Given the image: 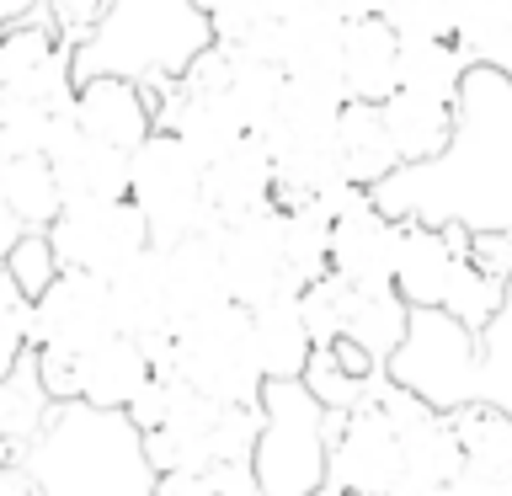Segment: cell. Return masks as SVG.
Listing matches in <instances>:
<instances>
[{"label":"cell","mask_w":512,"mask_h":496,"mask_svg":"<svg viewBox=\"0 0 512 496\" xmlns=\"http://www.w3.org/2000/svg\"><path fill=\"white\" fill-rule=\"evenodd\" d=\"M107 336H118V310H112V283L96 278V272L64 267L32 299V347L91 352Z\"/></svg>","instance_id":"cell-9"},{"label":"cell","mask_w":512,"mask_h":496,"mask_svg":"<svg viewBox=\"0 0 512 496\" xmlns=\"http://www.w3.org/2000/svg\"><path fill=\"white\" fill-rule=\"evenodd\" d=\"M214 240H219L224 272H230L235 304L251 310V304L283 294V288H299L294 272H288V246H283V203L214 224Z\"/></svg>","instance_id":"cell-10"},{"label":"cell","mask_w":512,"mask_h":496,"mask_svg":"<svg viewBox=\"0 0 512 496\" xmlns=\"http://www.w3.org/2000/svg\"><path fill=\"white\" fill-rule=\"evenodd\" d=\"M203 192H208V208H214L219 224L240 219V214H256V208H272V203H278V166H272L267 139L246 134L235 150H224L219 160H208Z\"/></svg>","instance_id":"cell-17"},{"label":"cell","mask_w":512,"mask_h":496,"mask_svg":"<svg viewBox=\"0 0 512 496\" xmlns=\"http://www.w3.org/2000/svg\"><path fill=\"white\" fill-rule=\"evenodd\" d=\"M107 6H112V0H43L48 22L59 27V38L70 43V48H80V43H86L96 27H102Z\"/></svg>","instance_id":"cell-40"},{"label":"cell","mask_w":512,"mask_h":496,"mask_svg":"<svg viewBox=\"0 0 512 496\" xmlns=\"http://www.w3.org/2000/svg\"><path fill=\"white\" fill-rule=\"evenodd\" d=\"M251 342L267 379H304V368L315 358V331L304 320L299 288H283V294L251 304Z\"/></svg>","instance_id":"cell-21"},{"label":"cell","mask_w":512,"mask_h":496,"mask_svg":"<svg viewBox=\"0 0 512 496\" xmlns=\"http://www.w3.org/2000/svg\"><path fill=\"white\" fill-rule=\"evenodd\" d=\"M459 272V246L448 224H400V251H395V288L411 299V310H443L448 288Z\"/></svg>","instance_id":"cell-19"},{"label":"cell","mask_w":512,"mask_h":496,"mask_svg":"<svg viewBox=\"0 0 512 496\" xmlns=\"http://www.w3.org/2000/svg\"><path fill=\"white\" fill-rule=\"evenodd\" d=\"M283 86H288V70L278 59L251 54V48H230V96L251 134H262L272 123V112L283 102Z\"/></svg>","instance_id":"cell-31"},{"label":"cell","mask_w":512,"mask_h":496,"mask_svg":"<svg viewBox=\"0 0 512 496\" xmlns=\"http://www.w3.org/2000/svg\"><path fill=\"white\" fill-rule=\"evenodd\" d=\"M459 427L464 459L486 475H512V416L486 406V400H464V406L448 411Z\"/></svg>","instance_id":"cell-32"},{"label":"cell","mask_w":512,"mask_h":496,"mask_svg":"<svg viewBox=\"0 0 512 496\" xmlns=\"http://www.w3.org/2000/svg\"><path fill=\"white\" fill-rule=\"evenodd\" d=\"M155 496H214V486H208V475H198V470H160Z\"/></svg>","instance_id":"cell-42"},{"label":"cell","mask_w":512,"mask_h":496,"mask_svg":"<svg viewBox=\"0 0 512 496\" xmlns=\"http://www.w3.org/2000/svg\"><path fill=\"white\" fill-rule=\"evenodd\" d=\"M331 6L342 11V16H368V11H384L390 0H331Z\"/></svg>","instance_id":"cell-45"},{"label":"cell","mask_w":512,"mask_h":496,"mask_svg":"<svg viewBox=\"0 0 512 496\" xmlns=\"http://www.w3.org/2000/svg\"><path fill=\"white\" fill-rule=\"evenodd\" d=\"M166 251V294H171V331L198 320L219 304H230V272H224V256H219V240L214 230L203 235H187L176 246H160Z\"/></svg>","instance_id":"cell-18"},{"label":"cell","mask_w":512,"mask_h":496,"mask_svg":"<svg viewBox=\"0 0 512 496\" xmlns=\"http://www.w3.org/2000/svg\"><path fill=\"white\" fill-rule=\"evenodd\" d=\"M38 11H43V0H0V27L27 22V16H38Z\"/></svg>","instance_id":"cell-44"},{"label":"cell","mask_w":512,"mask_h":496,"mask_svg":"<svg viewBox=\"0 0 512 496\" xmlns=\"http://www.w3.org/2000/svg\"><path fill=\"white\" fill-rule=\"evenodd\" d=\"M267 427L256 443V475L267 496H315L331 480V422L336 411L304 379H267Z\"/></svg>","instance_id":"cell-3"},{"label":"cell","mask_w":512,"mask_h":496,"mask_svg":"<svg viewBox=\"0 0 512 496\" xmlns=\"http://www.w3.org/2000/svg\"><path fill=\"white\" fill-rule=\"evenodd\" d=\"M155 374H160L155 352L144 347L139 336L118 331V336H107V342H96L91 352H75V400L128 411V400H134Z\"/></svg>","instance_id":"cell-16"},{"label":"cell","mask_w":512,"mask_h":496,"mask_svg":"<svg viewBox=\"0 0 512 496\" xmlns=\"http://www.w3.org/2000/svg\"><path fill=\"white\" fill-rule=\"evenodd\" d=\"M470 64L475 59L464 54L459 38H400V86H411V91L454 102Z\"/></svg>","instance_id":"cell-29"},{"label":"cell","mask_w":512,"mask_h":496,"mask_svg":"<svg viewBox=\"0 0 512 496\" xmlns=\"http://www.w3.org/2000/svg\"><path fill=\"white\" fill-rule=\"evenodd\" d=\"M112 310H118V331L139 336L155 352V368H171V294H166V251L144 246L128 267L112 272Z\"/></svg>","instance_id":"cell-13"},{"label":"cell","mask_w":512,"mask_h":496,"mask_svg":"<svg viewBox=\"0 0 512 496\" xmlns=\"http://www.w3.org/2000/svg\"><path fill=\"white\" fill-rule=\"evenodd\" d=\"M342 32L347 16L331 0H315L294 16H283L278 59L288 75H342Z\"/></svg>","instance_id":"cell-25"},{"label":"cell","mask_w":512,"mask_h":496,"mask_svg":"<svg viewBox=\"0 0 512 496\" xmlns=\"http://www.w3.org/2000/svg\"><path fill=\"white\" fill-rule=\"evenodd\" d=\"M6 272L16 278V288H22L27 299H38L43 288L64 272L59 251H54V235H48V230H27V235L11 246V256H6Z\"/></svg>","instance_id":"cell-34"},{"label":"cell","mask_w":512,"mask_h":496,"mask_svg":"<svg viewBox=\"0 0 512 496\" xmlns=\"http://www.w3.org/2000/svg\"><path fill=\"white\" fill-rule=\"evenodd\" d=\"M347 294H352V283H342L336 272L315 278L310 288H299V304H304V320H310V331H315V347L342 342V326H347Z\"/></svg>","instance_id":"cell-37"},{"label":"cell","mask_w":512,"mask_h":496,"mask_svg":"<svg viewBox=\"0 0 512 496\" xmlns=\"http://www.w3.org/2000/svg\"><path fill=\"white\" fill-rule=\"evenodd\" d=\"M203 176H208V160L176 128H155L144 144H134V155H128V198L144 208L155 246H176V240L203 235L219 224L214 208H208Z\"/></svg>","instance_id":"cell-4"},{"label":"cell","mask_w":512,"mask_h":496,"mask_svg":"<svg viewBox=\"0 0 512 496\" xmlns=\"http://www.w3.org/2000/svg\"><path fill=\"white\" fill-rule=\"evenodd\" d=\"M331 235H336V214L320 198L310 203H288L283 208V246H288V272L299 288H310L315 278L331 272Z\"/></svg>","instance_id":"cell-28"},{"label":"cell","mask_w":512,"mask_h":496,"mask_svg":"<svg viewBox=\"0 0 512 496\" xmlns=\"http://www.w3.org/2000/svg\"><path fill=\"white\" fill-rule=\"evenodd\" d=\"M75 118L86 134L123 144V150H134V144L155 134V102L144 91V80H134V75H80Z\"/></svg>","instance_id":"cell-14"},{"label":"cell","mask_w":512,"mask_h":496,"mask_svg":"<svg viewBox=\"0 0 512 496\" xmlns=\"http://www.w3.org/2000/svg\"><path fill=\"white\" fill-rule=\"evenodd\" d=\"M54 406H59V400L48 395V384L38 374V352H27V358L0 379V432H6L16 448H27L32 438H38V427L48 422V411H54Z\"/></svg>","instance_id":"cell-30"},{"label":"cell","mask_w":512,"mask_h":496,"mask_svg":"<svg viewBox=\"0 0 512 496\" xmlns=\"http://www.w3.org/2000/svg\"><path fill=\"white\" fill-rule=\"evenodd\" d=\"M454 6V38L464 43V54L480 64L486 43L512 22V0H448Z\"/></svg>","instance_id":"cell-38"},{"label":"cell","mask_w":512,"mask_h":496,"mask_svg":"<svg viewBox=\"0 0 512 496\" xmlns=\"http://www.w3.org/2000/svg\"><path fill=\"white\" fill-rule=\"evenodd\" d=\"M331 480L363 496H390L406 480V448H400V427L379 400L358 411H336L331 422Z\"/></svg>","instance_id":"cell-8"},{"label":"cell","mask_w":512,"mask_h":496,"mask_svg":"<svg viewBox=\"0 0 512 496\" xmlns=\"http://www.w3.org/2000/svg\"><path fill=\"white\" fill-rule=\"evenodd\" d=\"M347 80L342 75H288L283 102L262 128L267 150H288V144H331L336 123L347 112Z\"/></svg>","instance_id":"cell-15"},{"label":"cell","mask_w":512,"mask_h":496,"mask_svg":"<svg viewBox=\"0 0 512 496\" xmlns=\"http://www.w3.org/2000/svg\"><path fill=\"white\" fill-rule=\"evenodd\" d=\"M262 427H267V406H262V400H230V406H219L214 459H256Z\"/></svg>","instance_id":"cell-35"},{"label":"cell","mask_w":512,"mask_h":496,"mask_svg":"<svg viewBox=\"0 0 512 496\" xmlns=\"http://www.w3.org/2000/svg\"><path fill=\"white\" fill-rule=\"evenodd\" d=\"M38 496H155V459L128 411L59 400L22 448Z\"/></svg>","instance_id":"cell-1"},{"label":"cell","mask_w":512,"mask_h":496,"mask_svg":"<svg viewBox=\"0 0 512 496\" xmlns=\"http://www.w3.org/2000/svg\"><path fill=\"white\" fill-rule=\"evenodd\" d=\"M379 379H384V368L363 374V368L342 363V352H336L331 342L315 347L310 368H304V384H310V390L326 400L331 411H358V406H368V400H374V390H379Z\"/></svg>","instance_id":"cell-33"},{"label":"cell","mask_w":512,"mask_h":496,"mask_svg":"<svg viewBox=\"0 0 512 496\" xmlns=\"http://www.w3.org/2000/svg\"><path fill=\"white\" fill-rule=\"evenodd\" d=\"M411 342L416 347H427L432 358L422 363H400L390 368V374L406 384V390H416L427 400V406H438V411H454L464 406V400H475V326H464V320L454 310H411Z\"/></svg>","instance_id":"cell-7"},{"label":"cell","mask_w":512,"mask_h":496,"mask_svg":"<svg viewBox=\"0 0 512 496\" xmlns=\"http://www.w3.org/2000/svg\"><path fill=\"white\" fill-rule=\"evenodd\" d=\"M128 155L123 144H107L75 128L54 144V176L64 187V203H96V198H128Z\"/></svg>","instance_id":"cell-22"},{"label":"cell","mask_w":512,"mask_h":496,"mask_svg":"<svg viewBox=\"0 0 512 496\" xmlns=\"http://www.w3.org/2000/svg\"><path fill=\"white\" fill-rule=\"evenodd\" d=\"M32 352V299L16 288L11 272H0V379Z\"/></svg>","instance_id":"cell-36"},{"label":"cell","mask_w":512,"mask_h":496,"mask_svg":"<svg viewBox=\"0 0 512 496\" xmlns=\"http://www.w3.org/2000/svg\"><path fill=\"white\" fill-rule=\"evenodd\" d=\"M171 368L187 374L203 395L214 400H262L267 374L256 363V342H251V310L246 304H219L187 326H176L171 342Z\"/></svg>","instance_id":"cell-5"},{"label":"cell","mask_w":512,"mask_h":496,"mask_svg":"<svg viewBox=\"0 0 512 496\" xmlns=\"http://www.w3.org/2000/svg\"><path fill=\"white\" fill-rule=\"evenodd\" d=\"M203 475L214 486V496H267L262 475H256V459H214Z\"/></svg>","instance_id":"cell-41"},{"label":"cell","mask_w":512,"mask_h":496,"mask_svg":"<svg viewBox=\"0 0 512 496\" xmlns=\"http://www.w3.org/2000/svg\"><path fill=\"white\" fill-rule=\"evenodd\" d=\"M198 6H203V11H208V16H214V11H219V6H224V0H198Z\"/></svg>","instance_id":"cell-47"},{"label":"cell","mask_w":512,"mask_h":496,"mask_svg":"<svg viewBox=\"0 0 512 496\" xmlns=\"http://www.w3.org/2000/svg\"><path fill=\"white\" fill-rule=\"evenodd\" d=\"M379 107H384V123H390V139H395V150L406 166L438 160L448 150V139H454V102H443V96L400 86L395 96H384Z\"/></svg>","instance_id":"cell-26"},{"label":"cell","mask_w":512,"mask_h":496,"mask_svg":"<svg viewBox=\"0 0 512 496\" xmlns=\"http://www.w3.org/2000/svg\"><path fill=\"white\" fill-rule=\"evenodd\" d=\"M0 32H6V27H0Z\"/></svg>","instance_id":"cell-48"},{"label":"cell","mask_w":512,"mask_h":496,"mask_svg":"<svg viewBox=\"0 0 512 496\" xmlns=\"http://www.w3.org/2000/svg\"><path fill=\"white\" fill-rule=\"evenodd\" d=\"M400 224L384 198H363L358 208L336 214L331 235V272L352 288H390L395 283V251H400Z\"/></svg>","instance_id":"cell-12"},{"label":"cell","mask_w":512,"mask_h":496,"mask_svg":"<svg viewBox=\"0 0 512 496\" xmlns=\"http://www.w3.org/2000/svg\"><path fill=\"white\" fill-rule=\"evenodd\" d=\"M336 155H342V171L363 187H384V176H395L406 166L390 139V123H384V107L358 102V96L347 102L342 123H336Z\"/></svg>","instance_id":"cell-24"},{"label":"cell","mask_w":512,"mask_h":496,"mask_svg":"<svg viewBox=\"0 0 512 496\" xmlns=\"http://www.w3.org/2000/svg\"><path fill=\"white\" fill-rule=\"evenodd\" d=\"M480 64H491V70H502L512 80V22L496 32V38L486 43V54H480Z\"/></svg>","instance_id":"cell-43"},{"label":"cell","mask_w":512,"mask_h":496,"mask_svg":"<svg viewBox=\"0 0 512 496\" xmlns=\"http://www.w3.org/2000/svg\"><path fill=\"white\" fill-rule=\"evenodd\" d=\"M315 496H352V491H347V486H336V480H326V486H320Z\"/></svg>","instance_id":"cell-46"},{"label":"cell","mask_w":512,"mask_h":496,"mask_svg":"<svg viewBox=\"0 0 512 496\" xmlns=\"http://www.w3.org/2000/svg\"><path fill=\"white\" fill-rule=\"evenodd\" d=\"M384 16L400 38H454V6L448 0H390Z\"/></svg>","instance_id":"cell-39"},{"label":"cell","mask_w":512,"mask_h":496,"mask_svg":"<svg viewBox=\"0 0 512 496\" xmlns=\"http://www.w3.org/2000/svg\"><path fill=\"white\" fill-rule=\"evenodd\" d=\"M75 48L59 38L48 11L0 32V96L22 102H75Z\"/></svg>","instance_id":"cell-11"},{"label":"cell","mask_w":512,"mask_h":496,"mask_svg":"<svg viewBox=\"0 0 512 496\" xmlns=\"http://www.w3.org/2000/svg\"><path fill=\"white\" fill-rule=\"evenodd\" d=\"M54 251L64 267L96 272L112 278L118 267H128L144 246H155L150 219L134 198H96V203H64V214L48 224Z\"/></svg>","instance_id":"cell-6"},{"label":"cell","mask_w":512,"mask_h":496,"mask_svg":"<svg viewBox=\"0 0 512 496\" xmlns=\"http://www.w3.org/2000/svg\"><path fill=\"white\" fill-rule=\"evenodd\" d=\"M0 203L27 230H48L64 214V187L48 155H0Z\"/></svg>","instance_id":"cell-27"},{"label":"cell","mask_w":512,"mask_h":496,"mask_svg":"<svg viewBox=\"0 0 512 496\" xmlns=\"http://www.w3.org/2000/svg\"><path fill=\"white\" fill-rule=\"evenodd\" d=\"M411 331V299L400 288H352L347 294V326H342V342H352L368 363L390 368V358L400 352Z\"/></svg>","instance_id":"cell-23"},{"label":"cell","mask_w":512,"mask_h":496,"mask_svg":"<svg viewBox=\"0 0 512 496\" xmlns=\"http://www.w3.org/2000/svg\"><path fill=\"white\" fill-rule=\"evenodd\" d=\"M342 80L358 102H384L400 91V32L384 11L347 16L342 32Z\"/></svg>","instance_id":"cell-20"},{"label":"cell","mask_w":512,"mask_h":496,"mask_svg":"<svg viewBox=\"0 0 512 496\" xmlns=\"http://www.w3.org/2000/svg\"><path fill=\"white\" fill-rule=\"evenodd\" d=\"M214 43V16L198 0H112L102 27L75 48V75H182Z\"/></svg>","instance_id":"cell-2"}]
</instances>
